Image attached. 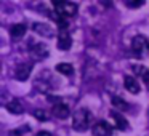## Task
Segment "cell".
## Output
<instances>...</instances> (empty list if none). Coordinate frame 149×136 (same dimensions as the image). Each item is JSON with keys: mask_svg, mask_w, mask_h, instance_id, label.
I'll use <instances>...</instances> for the list:
<instances>
[{"mask_svg": "<svg viewBox=\"0 0 149 136\" xmlns=\"http://www.w3.org/2000/svg\"><path fill=\"white\" fill-rule=\"evenodd\" d=\"M100 3L103 5V7H106V8H111L112 3H114V0H100Z\"/></svg>", "mask_w": 149, "mask_h": 136, "instance_id": "cell-19", "label": "cell"}, {"mask_svg": "<svg viewBox=\"0 0 149 136\" xmlns=\"http://www.w3.org/2000/svg\"><path fill=\"white\" fill-rule=\"evenodd\" d=\"M53 2V7H55V11L66 18H72L77 15L79 11V7L71 2V0H52Z\"/></svg>", "mask_w": 149, "mask_h": 136, "instance_id": "cell-2", "label": "cell"}, {"mask_svg": "<svg viewBox=\"0 0 149 136\" xmlns=\"http://www.w3.org/2000/svg\"><path fill=\"white\" fill-rule=\"evenodd\" d=\"M133 72H135L138 77H141V80L144 82L146 88L149 90V69L143 64H135L133 66Z\"/></svg>", "mask_w": 149, "mask_h": 136, "instance_id": "cell-10", "label": "cell"}, {"mask_svg": "<svg viewBox=\"0 0 149 136\" xmlns=\"http://www.w3.org/2000/svg\"><path fill=\"white\" fill-rule=\"evenodd\" d=\"M93 135H95V136H111V135H112V126H111L107 122L101 120V122L95 123V126H93Z\"/></svg>", "mask_w": 149, "mask_h": 136, "instance_id": "cell-6", "label": "cell"}, {"mask_svg": "<svg viewBox=\"0 0 149 136\" xmlns=\"http://www.w3.org/2000/svg\"><path fill=\"white\" fill-rule=\"evenodd\" d=\"M52 112H53V115H56L58 119H68L69 117V107L66 106L64 103H55L53 104V107H52Z\"/></svg>", "mask_w": 149, "mask_h": 136, "instance_id": "cell-9", "label": "cell"}, {"mask_svg": "<svg viewBox=\"0 0 149 136\" xmlns=\"http://www.w3.org/2000/svg\"><path fill=\"white\" fill-rule=\"evenodd\" d=\"M26 31H27L26 24H15V26H11V29H10L11 39H13V40L23 39V35L26 34Z\"/></svg>", "mask_w": 149, "mask_h": 136, "instance_id": "cell-12", "label": "cell"}, {"mask_svg": "<svg viewBox=\"0 0 149 136\" xmlns=\"http://www.w3.org/2000/svg\"><path fill=\"white\" fill-rule=\"evenodd\" d=\"M31 71H32V64L31 62H21V64H18L16 71H15V77L19 82H26L31 75Z\"/></svg>", "mask_w": 149, "mask_h": 136, "instance_id": "cell-4", "label": "cell"}, {"mask_svg": "<svg viewBox=\"0 0 149 136\" xmlns=\"http://www.w3.org/2000/svg\"><path fill=\"white\" fill-rule=\"evenodd\" d=\"M34 115H36V119L42 120V122H47V120H48V115H47V112H45V110H42V109L36 110V112H34Z\"/></svg>", "mask_w": 149, "mask_h": 136, "instance_id": "cell-18", "label": "cell"}, {"mask_svg": "<svg viewBox=\"0 0 149 136\" xmlns=\"http://www.w3.org/2000/svg\"><path fill=\"white\" fill-rule=\"evenodd\" d=\"M90 120H91V112L87 107H80L72 115V128L75 131H87L88 126H90Z\"/></svg>", "mask_w": 149, "mask_h": 136, "instance_id": "cell-1", "label": "cell"}, {"mask_svg": "<svg viewBox=\"0 0 149 136\" xmlns=\"http://www.w3.org/2000/svg\"><path fill=\"white\" fill-rule=\"evenodd\" d=\"M111 115H112L114 122H116V128H119L120 131H127V130H130V123L123 119V115H120L119 112H111Z\"/></svg>", "mask_w": 149, "mask_h": 136, "instance_id": "cell-11", "label": "cell"}, {"mask_svg": "<svg viewBox=\"0 0 149 136\" xmlns=\"http://www.w3.org/2000/svg\"><path fill=\"white\" fill-rule=\"evenodd\" d=\"M7 109L10 110L11 114H21L24 110V107H23V104H21L19 99H11L10 103L7 104Z\"/></svg>", "mask_w": 149, "mask_h": 136, "instance_id": "cell-14", "label": "cell"}, {"mask_svg": "<svg viewBox=\"0 0 149 136\" xmlns=\"http://www.w3.org/2000/svg\"><path fill=\"white\" fill-rule=\"evenodd\" d=\"M123 83H125V88L130 91L132 94H138L139 93V83L135 80V77H130V75H127L125 80H123Z\"/></svg>", "mask_w": 149, "mask_h": 136, "instance_id": "cell-13", "label": "cell"}, {"mask_svg": "<svg viewBox=\"0 0 149 136\" xmlns=\"http://www.w3.org/2000/svg\"><path fill=\"white\" fill-rule=\"evenodd\" d=\"M72 45L71 35H69L68 29H59V35H58V48L59 50H69Z\"/></svg>", "mask_w": 149, "mask_h": 136, "instance_id": "cell-8", "label": "cell"}, {"mask_svg": "<svg viewBox=\"0 0 149 136\" xmlns=\"http://www.w3.org/2000/svg\"><path fill=\"white\" fill-rule=\"evenodd\" d=\"M32 31L36 34H39V35H42V37H53L55 35V29H53L50 24H45V23H34Z\"/></svg>", "mask_w": 149, "mask_h": 136, "instance_id": "cell-5", "label": "cell"}, {"mask_svg": "<svg viewBox=\"0 0 149 136\" xmlns=\"http://www.w3.org/2000/svg\"><path fill=\"white\" fill-rule=\"evenodd\" d=\"M112 106L116 107V109H119V110H128L130 109L128 104H127L122 98H119V96H114L112 98Z\"/></svg>", "mask_w": 149, "mask_h": 136, "instance_id": "cell-16", "label": "cell"}, {"mask_svg": "<svg viewBox=\"0 0 149 136\" xmlns=\"http://www.w3.org/2000/svg\"><path fill=\"white\" fill-rule=\"evenodd\" d=\"M56 71H58L59 74H64V75H72L74 74V67H72L69 62H59V64L56 66Z\"/></svg>", "mask_w": 149, "mask_h": 136, "instance_id": "cell-15", "label": "cell"}, {"mask_svg": "<svg viewBox=\"0 0 149 136\" xmlns=\"http://www.w3.org/2000/svg\"><path fill=\"white\" fill-rule=\"evenodd\" d=\"M37 136H52V133H48V131H39V133H37Z\"/></svg>", "mask_w": 149, "mask_h": 136, "instance_id": "cell-20", "label": "cell"}, {"mask_svg": "<svg viewBox=\"0 0 149 136\" xmlns=\"http://www.w3.org/2000/svg\"><path fill=\"white\" fill-rule=\"evenodd\" d=\"M149 50V43H148V40H146V37H143V35H136V37H133V40H132V51H133V55L136 56V58H144L146 56V51Z\"/></svg>", "mask_w": 149, "mask_h": 136, "instance_id": "cell-3", "label": "cell"}, {"mask_svg": "<svg viewBox=\"0 0 149 136\" xmlns=\"http://www.w3.org/2000/svg\"><path fill=\"white\" fill-rule=\"evenodd\" d=\"M31 55H32L34 59H45L47 56H48V48H47L45 43H36V45H32V48H31Z\"/></svg>", "mask_w": 149, "mask_h": 136, "instance_id": "cell-7", "label": "cell"}, {"mask_svg": "<svg viewBox=\"0 0 149 136\" xmlns=\"http://www.w3.org/2000/svg\"><path fill=\"white\" fill-rule=\"evenodd\" d=\"M125 5L128 8H138L141 5H144V0H125Z\"/></svg>", "mask_w": 149, "mask_h": 136, "instance_id": "cell-17", "label": "cell"}]
</instances>
